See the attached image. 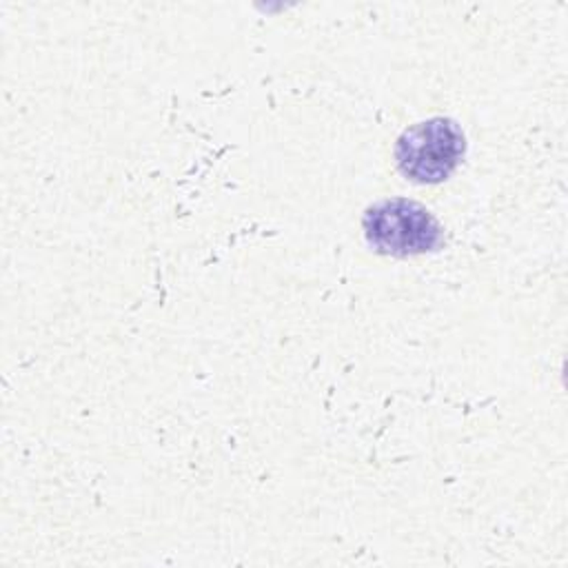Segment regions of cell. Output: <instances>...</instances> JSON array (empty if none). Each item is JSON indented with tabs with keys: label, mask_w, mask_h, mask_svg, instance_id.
Here are the masks:
<instances>
[{
	"label": "cell",
	"mask_w": 568,
	"mask_h": 568,
	"mask_svg": "<svg viewBox=\"0 0 568 568\" xmlns=\"http://www.w3.org/2000/svg\"><path fill=\"white\" fill-rule=\"evenodd\" d=\"M466 151V138L450 118H428L397 138L395 162L399 173L417 184H437L453 175Z\"/></svg>",
	"instance_id": "cell-2"
},
{
	"label": "cell",
	"mask_w": 568,
	"mask_h": 568,
	"mask_svg": "<svg viewBox=\"0 0 568 568\" xmlns=\"http://www.w3.org/2000/svg\"><path fill=\"white\" fill-rule=\"evenodd\" d=\"M364 237L375 253L408 257L430 253L442 246L444 229L419 202L390 197L366 209Z\"/></svg>",
	"instance_id": "cell-1"
}]
</instances>
